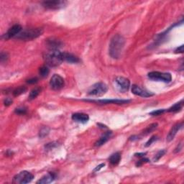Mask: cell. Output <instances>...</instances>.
I'll use <instances>...</instances> for the list:
<instances>
[{"label":"cell","instance_id":"1","mask_svg":"<svg viewBox=\"0 0 184 184\" xmlns=\"http://www.w3.org/2000/svg\"><path fill=\"white\" fill-rule=\"evenodd\" d=\"M125 40L121 35H115L111 38L109 47V53L114 59H118L122 55L123 48L125 47Z\"/></svg>","mask_w":184,"mask_h":184},{"label":"cell","instance_id":"2","mask_svg":"<svg viewBox=\"0 0 184 184\" xmlns=\"http://www.w3.org/2000/svg\"><path fill=\"white\" fill-rule=\"evenodd\" d=\"M44 60L47 66L50 67H57L64 61L62 53H60L58 50H50L45 53Z\"/></svg>","mask_w":184,"mask_h":184},{"label":"cell","instance_id":"3","mask_svg":"<svg viewBox=\"0 0 184 184\" xmlns=\"http://www.w3.org/2000/svg\"><path fill=\"white\" fill-rule=\"evenodd\" d=\"M43 32V30L42 28H30L23 30L19 35L15 37V38L22 40H32L42 35Z\"/></svg>","mask_w":184,"mask_h":184},{"label":"cell","instance_id":"4","mask_svg":"<svg viewBox=\"0 0 184 184\" xmlns=\"http://www.w3.org/2000/svg\"><path fill=\"white\" fill-rule=\"evenodd\" d=\"M108 90L107 86L105 83L99 82L97 83L91 87L88 91V94L94 97H101L106 94Z\"/></svg>","mask_w":184,"mask_h":184},{"label":"cell","instance_id":"5","mask_svg":"<svg viewBox=\"0 0 184 184\" xmlns=\"http://www.w3.org/2000/svg\"><path fill=\"white\" fill-rule=\"evenodd\" d=\"M34 176L28 171H22L16 175L13 178V182L18 184H26L33 180Z\"/></svg>","mask_w":184,"mask_h":184},{"label":"cell","instance_id":"6","mask_svg":"<svg viewBox=\"0 0 184 184\" xmlns=\"http://www.w3.org/2000/svg\"><path fill=\"white\" fill-rule=\"evenodd\" d=\"M148 77L153 81H163L165 83H169L172 80L171 74L169 73H162L158 71H153L148 73Z\"/></svg>","mask_w":184,"mask_h":184},{"label":"cell","instance_id":"7","mask_svg":"<svg viewBox=\"0 0 184 184\" xmlns=\"http://www.w3.org/2000/svg\"><path fill=\"white\" fill-rule=\"evenodd\" d=\"M67 2L66 1H59V0H55V1H45L43 2V6L45 8L50 9V10H59L64 7L66 5Z\"/></svg>","mask_w":184,"mask_h":184},{"label":"cell","instance_id":"8","mask_svg":"<svg viewBox=\"0 0 184 184\" xmlns=\"http://www.w3.org/2000/svg\"><path fill=\"white\" fill-rule=\"evenodd\" d=\"M50 86L53 90H59L64 86V79L60 75L54 74L50 78Z\"/></svg>","mask_w":184,"mask_h":184},{"label":"cell","instance_id":"9","mask_svg":"<svg viewBox=\"0 0 184 184\" xmlns=\"http://www.w3.org/2000/svg\"><path fill=\"white\" fill-rule=\"evenodd\" d=\"M115 83L120 92H127L130 87V81L129 79L125 77H121V76L116 77L115 79Z\"/></svg>","mask_w":184,"mask_h":184},{"label":"cell","instance_id":"10","mask_svg":"<svg viewBox=\"0 0 184 184\" xmlns=\"http://www.w3.org/2000/svg\"><path fill=\"white\" fill-rule=\"evenodd\" d=\"M132 92L134 94L137 95V96L142 97H150L154 95V94H153L152 92H149V91L139 87V86L137 85H132Z\"/></svg>","mask_w":184,"mask_h":184},{"label":"cell","instance_id":"11","mask_svg":"<svg viewBox=\"0 0 184 184\" xmlns=\"http://www.w3.org/2000/svg\"><path fill=\"white\" fill-rule=\"evenodd\" d=\"M21 32H22V27L20 25H15L8 30L7 33L4 35L3 38L5 40H8L12 38H14V37H16Z\"/></svg>","mask_w":184,"mask_h":184},{"label":"cell","instance_id":"12","mask_svg":"<svg viewBox=\"0 0 184 184\" xmlns=\"http://www.w3.org/2000/svg\"><path fill=\"white\" fill-rule=\"evenodd\" d=\"M90 101L96 102L101 104H123L129 103L130 100H121V99H104V100H91Z\"/></svg>","mask_w":184,"mask_h":184},{"label":"cell","instance_id":"13","mask_svg":"<svg viewBox=\"0 0 184 184\" xmlns=\"http://www.w3.org/2000/svg\"><path fill=\"white\" fill-rule=\"evenodd\" d=\"M56 178V176L54 173H47L45 176L42 177V178L40 179L39 181H37V183L38 184H48L52 183L55 179Z\"/></svg>","mask_w":184,"mask_h":184},{"label":"cell","instance_id":"14","mask_svg":"<svg viewBox=\"0 0 184 184\" xmlns=\"http://www.w3.org/2000/svg\"><path fill=\"white\" fill-rule=\"evenodd\" d=\"M72 120L75 121L76 122L85 124V123H87L88 120H89V116H88V115H87V114L75 113L72 115Z\"/></svg>","mask_w":184,"mask_h":184},{"label":"cell","instance_id":"15","mask_svg":"<svg viewBox=\"0 0 184 184\" xmlns=\"http://www.w3.org/2000/svg\"><path fill=\"white\" fill-rule=\"evenodd\" d=\"M183 127V123H178V124H176L174 126L171 128V130H170L167 136V141L171 142L174 139L175 136L176 135L177 132L179 130L181 129V127Z\"/></svg>","mask_w":184,"mask_h":184},{"label":"cell","instance_id":"16","mask_svg":"<svg viewBox=\"0 0 184 184\" xmlns=\"http://www.w3.org/2000/svg\"><path fill=\"white\" fill-rule=\"evenodd\" d=\"M62 56L64 61H66L70 63V64H77V63L80 61V60H79V58L77 56L71 54V53L66 52L62 53Z\"/></svg>","mask_w":184,"mask_h":184},{"label":"cell","instance_id":"17","mask_svg":"<svg viewBox=\"0 0 184 184\" xmlns=\"http://www.w3.org/2000/svg\"><path fill=\"white\" fill-rule=\"evenodd\" d=\"M111 134H112V132H111V131L105 132V133H104L103 135L100 137V138L96 142V143H95V146L100 147V146L103 145L104 143H106V142L109 140V138H110L111 136Z\"/></svg>","mask_w":184,"mask_h":184},{"label":"cell","instance_id":"18","mask_svg":"<svg viewBox=\"0 0 184 184\" xmlns=\"http://www.w3.org/2000/svg\"><path fill=\"white\" fill-rule=\"evenodd\" d=\"M47 43L49 48H50L51 50H58V48L60 47L62 45L61 42L58 40L57 39L54 38L48 39L47 40Z\"/></svg>","mask_w":184,"mask_h":184},{"label":"cell","instance_id":"19","mask_svg":"<svg viewBox=\"0 0 184 184\" xmlns=\"http://www.w3.org/2000/svg\"><path fill=\"white\" fill-rule=\"evenodd\" d=\"M121 160V155L120 153H115L114 154L111 155L110 157H109V162L110 163L113 165H117L120 162Z\"/></svg>","mask_w":184,"mask_h":184},{"label":"cell","instance_id":"20","mask_svg":"<svg viewBox=\"0 0 184 184\" xmlns=\"http://www.w3.org/2000/svg\"><path fill=\"white\" fill-rule=\"evenodd\" d=\"M183 100H181L180 102H178V103L175 104L173 106H172L171 108H169L167 111H169V112H178V111L181 110V109L183 108Z\"/></svg>","mask_w":184,"mask_h":184},{"label":"cell","instance_id":"21","mask_svg":"<svg viewBox=\"0 0 184 184\" xmlns=\"http://www.w3.org/2000/svg\"><path fill=\"white\" fill-rule=\"evenodd\" d=\"M27 88L26 87H24V86H21V87H19L17 88H16L15 90L12 92L13 96L14 97H18L20 95L25 94V92H27Z\"/></svg>","mask_w":184,"mask_h":184},{"label":"cell","instance_id":"22","mask_svg":"<svg viewBox=\"0 0 184 184\" xmlns=\"http://www.w3.org/2000/svg\"><path fill=\"white\" fill-rule=\"evenodd\" d=\"M41 92V88H39V87H36L32 89L31 92L30 93V95H29V99L30 100H32L34 99H35V98L38 96L40 93Z\"/></svg>","mask_w":184,"mask_h":184},{"label":"cell","instance_id":"23","mask_svg":"<svg viewBox=\"0 0 184 184\" xmlns=\"http://www.w3.org/2000/svg\"><path fill=\"white\" fill-rule=\"evenodd\" d=\"M49 73H50V71H49V68H48V66H42L41 68H40L39 69V74L42 78L47 77Z\"/></svg>","mask_w":184,"mask_h":184},{"label":"cell","instance_id":"24","mask_svg":"<svg viewBox=\"0 0 184 184\" xmlns=\"http://www.w3.org/2000/svg\"><path fill=\"white\" fill-rule=\"evenodd\" d=\"M157 127H158L157 123H153V124L149 125V126L147 127L145 130H144L143 134H144V135H147V134H150L153 131H154L156 128H157Z\"/></svg>","mask_w":184,"mask_h":184},{"label":"cell","instance_id":"25","mask_svg":"<svg viewBox=\"0 0 184 184\" xmlns=\"http://www.w3.org/2000/svg\"><path fill=\"white\" fill-rule=\"evenodd\" d=\"M49 132H50V130H49L48 127H43L40 130V133H39L40 137H41V138H43V137L47 136L48 134V133H49Z\"/></svg>","mask_w":184,"mask_h":184},{"label":"cell","instance_id":"26","mask_svg":"<svg viewBox=\"0 0 184 184\" xmlns=\"http://www.w3.org/2000/svg\"><path fill=\"white\" fill-rule=\"evenodd\" d=\"M8 58H9V55L7 53L2 52L1 55H0V60H1L2 64H4V63L7 61Z\"/></svg>","mask_w":184,"mask_h":184},{"label":"cell","instance_id":"27","mask_svg":"<svg viewBox=\"0 0 184 184\" xmlns=\"http://www.w3.org/2000/svg\"><path fill=\"white\" fill-rule=\"evenodd\" d=\"M15 112L17 115H25L27 112V109L25 107H19V108L15 109Z\"/></svg>","mask_w":184,"mask_h":184},{"label":"cell","instance_id":"28","mask_svg":"<svg viewBox=\"0 0 184 184\" xmlns=\"http://www.w3.org/2000/svg\"><path fill=\"white\" fill-rule=\"evenodd\" d=\"M165 150H164L159 151V152H158L157 153V154L155 155V158H154V159H153V160H154V161H158V160H160V158H161L163 157V156L165 155Z\"/></svg>","mask_w":184,"mask_h":184},{"label":"cell","instance_id":"29","mask_svg":"<svg viewBox=\"0 0 184 184\" xmlns=\"http://www.w3.org/2000/svg\"><path fill=\"white\" fill-rule=\"evenodd\" d=\"M165 111V109H158V110H156V111H153L152 112L150 113V115H153V116H158V115H162L163 113H164Z\"/></svg>","mask_w":184,"mask_h":184},{"label":"cell","instance_id":"30","mask_svg":"<svg viewBox=\"0 0 184 184\" xmlns=\"http://www.w3.org/2000/svg\"><path fill=\"white\" fill-rule=\"evenodd\" d=\"M157 139H158V137L157 136H155V135L153 136L152 137H151V138H150V139H149L148 142H147L145 147H149L150 145H152V143H154V142L157 140Z\"/></svg>","mask_w":184,"mask_h":184},{"label":"cell","instance_id":"31","mask_svg":"<svg viewBox=\"0 0 184 184\" xmlns=\"http://www.w3.org/2000/svg\"><path fill=\"white\" fill-rule=\"evenodd\" d=\"M149 163V160L148 159V158H142L141 160H139L138 162L137 163H136V165L137 166H141L142 165H143L144 163Z\"/></svg>","mask_w":184,"mask_h":184},{"label":"cell","instance_id":"32","mask_svg":"<svg viewBox=\"0 0 184 184\" xmlns=\"http://www.w3.org/2000/svg\"><path fill=\"white\" fill-rule=\"evenodd\" d=\"M4 105L7 106H10V105H11L12 104V99H10V98H6L4 101Z\"/></svg>","mask_w":184,"mask_h":184},{"label":"cell","instance_id":"33","mask_svg":"<svg viewBox=\"0 0 184 184\" xmlns=\"http://www.w3.org/2000/svg\"><path fill=\"white\" fill-rule=\"evenodd\" d=\"M38 81V78H32L28 79V80L27 81V83H30V84H34V83H36Z\"/></svg>","mask_w":184,"mask_h":184},{"label":"cell","instance_id":"34","mask_svg":"<svg viewBox=\"0 0 184 184\" xmlns=\"http://www.w3.org/2000/svg\"><path fill=\"white\" fill-rule=\"evenodd\" d=\"M176 53H183V45H181L175 50Z\"/></svg>","mask_w":184,"mask_h":184},{"label":"cell","instance_id":"35","mask_svg":"<svg viewBox=\"0 0 184 184\" xmlns=\"http://www.w3.org/2000/svg\"><path fill=\"white\" fill-rule=\"evenodd\" d=\"M104 165H105V164L104 163H101V164H100L99 165H98V166L96 167V168H95L94 170V172H97V171H99L100 169L101 168H102V167H103Z\"/></svg>","mask_w":184,"mask_h":184},{"label":"cell","instance_id":"36","mask_svg":"<svg viewBox=\"0 0 184 184\" xmlns=\"http://www.w3.org/2000/svg\"><path fill=\"white\" fill-rule=\"evenodd\" d=\"M146 153H137L135 154V156H137V157H144Z\"/></svg>","mask_w":184,"mask_h":184}]
</instances>
